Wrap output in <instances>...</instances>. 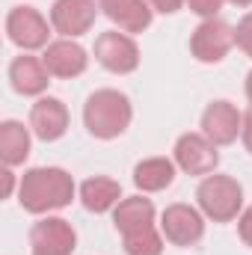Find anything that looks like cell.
Instances as JSON below:
<instances>
[{"mask_svg":"<svg viewBox=\"0 0 252 255\" xmlns=\"http://www.w3.org/2000/svg\"><path fill=\"white\" fill-rule=\"evenodd\" d=\"M74 196V181L63 169H30L21 178V205L30 214L65 208Z\"/></svg>","mask_w":252,"mask_h":255,"instance_id":"1","label":"cell"},{"mask_svg":"<svg viewBox=\"0 0 252 255\" xmlns=\"http://www.w3.org/2000/svg\"><path fill=\"white\" fill-rule=\"evenodd\" d=\"M130 101L116 89H98L95 95H89L86 107H83V122L89 128L92 136L98 139H113L119 133H125L130 125Z\"/></svg>","mask_w":252,"mask_h":255,"instance_id":"2","label":"cell"},{"mask_svg":"<svg viewBox=\"0 0 252 255\" xmlns=\"http://www.w3.org/2000/svg\"><path fill=\"white\" fill-rule=\"evenodd\" d=\"M199 205L211 220L229 223V220L238 217V211L244 205V190L229 175H208L199 184Z\"/></svg>","mask_w":252,"mask_h":255,"instance_id":"3","label":"cell"},{"mask_svg":"<svg viewBox=\"0 0 252 255\" xmlns=\"http://www.w3.org/2000/svg\"><path fill=\"white\" fill-rule=\"evenodd\" d=\"M95 57L107 71L127 74V71H133L139 65V48L127 33L110 30V33H101L95 39Z\"/></svg>","mask_w":252,"mask_h":255,"instance_id":"4","label":"cell"},{"mask_svg":"<svg viewBox=\"0 0 252 255\" xmlns=\"http://www.w3.org/2000/svg\"><path fill=\"white\" fill-rule=\"evenodd\" d=\"M232 45H235V30L223 21H214V18L199 24V30L190 39V51L202 63H220L232 51Z\"/></svg>","mask_w":252,"mask_h":255,"instance_id":"5","label":"cell"},{"mask_svg":"<svg viewBox=\"0 0 252 255\" xmlns=\"http://www.w3.org/2000/svg\"><path fill=\"white\" fill-rule=\"evenodd\" d=\"M175 163L190 175H208L217 169L220 154H217V145L205 133H184L175 142Z\"/></svg>","mask_w":252,"mask_h":255,"instance_id":"6","label":"cell"},{"mask_svg":"<svg viewBox=\"0 0 252 255\" xmlns=\"http://www.w3.org/2000/svg\"><path fill=\"white\" fill-rule=\"evenodd\" d=\"M6 33L24 51L48 45V21L33 6H15L9 12V18H6Z\"/></svg>","mask_w":252,"mask_h":255,"instance_id":"7","label":"cell"},{"mask_svg":"<svg viewBox=\"0 0 252 255\" xmlns=\"http://www.w3.org/2000/svg\"><path fill=\"white\" fill-rule=\"evenodd\" d=\"M95 0H57L51 9V24L63 36H83L95 24Z\"/></svg>","mask_w":252,"mask_h":255,"instance_id":"8","label":"cell"},{"mask_svg":"<svg viewBox=\"0 0 252 255\" xmlns=\"http://www.w3.org/2000/svg\"><path fill=\"white\" fill-rule=\"evenodd\" d=\"M160 229H163V238H166L169 244H175V247H190V244H196V241L202 238L205 223H202V217H199L196 208H190V205H169V208L163 211Z\"/></svg>","mask_w":252,"mask_h":255,"instance_id":"9","label":"cell"},{"mask_svg":"<svg viewBox=\"0 0 252 255\" xmlns=\"http://www.w3.org/2000/svg\"><path fill=\"white\" fill-rule=\"evenodd\" d=\"M241 128H244V116H241L238 107L229 104V101H214V104L205 110V116H202V130H205V136H208L214 145H229V142H235L238 133H241Z\"/></svg>","mask_w":252,"mask_h":255,"instance_id":"10","label":"cell"},{"mask_svg":"<svg viewBox=\"0 0 252 255\" xmlns=\"http://www.w3.org/2000/svg\"><path fill=\"white\" fill-rule=\"evenodd\" d=\"M33 255H71L74 250V229L65 220H42L30 232Z\"/></svg>","mask_w":252,"mask_h":255,"instance_id":"11","label":"cell"},{"mask_svg":"<svg viewBox=\"0 0 252 255\" xmlns=\"http://www.w3.org/2000/svg\"><path fill=\"white\" fill-rule=\"evenodd\" d=\"M30 128L39 139L51 142V139H60L68 128V110L60 98H42L33 104L30 110Z\"/></svg>","mask_w":252,"mask_h":255,"instance_id":"12","label":"cell"},{"mask_svg":"<svg viewBox=\"0 0 252 255\" xmlns=\"http://www.w3.org/2000/svg\"><path fill=\"white\" fill-rule=\"evenodd\" d=\"M42 63L54 77H77L86 68V51L71 39H60V42L48 45Z\"/></svg>","mask_w":252,"mask_h":255,"instance_id":"13","label":"cell"},{"mask_svg":"<svg viewBox=\"0 0 252 255\" xmlns=\"http://www.w3.org/2000/svg\"><path fill=\"white\" fill-rule=\"evenodd\" d=\"M48 77H51V71L36 57H18L15 63L9 65V80H12L15 92H21V95H39V92H45L48 83H51Z\"/></svg>","mask_w":252,"mask_h":255,"instance_id":"14","label":"cell"},{"mask_svg":"<svg viewBox=\"0 0 252 255\" xmlns=\"http://www.w3.org/2000/svg\"><path fill=\"white\" fill-rule=\"evenodd\" d=\"M98 6L122 27V33H142L151 24V9L142 0H98Z\"/></svg>","mask_w":252,"mask_h":255,"instance_id":"15","label":"cell"},{"mask_svg":"<svg viewBox=\"0 0 252 255\" xmlns=\"http://www.w3.org/2000/svg\"><path fill=\"white\" fill-rule=\"evenodd\" d=\"M116 229L122 235H133V232H142L148 226H154V205L142 196H130V199H122L116 205Z\"/></svg>","mask_w":252,"mask_h":255,"instance_id":"16","label":"cell"},{"mask_svg":"<svg viewBox=\"0 0 252 255\" xmlns=\"http://www.w3.org/2000/svg\"><path fill=\"white\" fill-rule=\"evenodd\" d=\"M172 178H175V163L166 157H148V160L136 163V169H133V184L148 193L169 187Z\"/></svg>","mask_w":252,"mask_h":255,"instance_id":"17","label":"cell"},{"mask_svg":"<svg viewBox=\"0 0 252 255\" xmlns=\"http://www.w3.org/2000/svg\"><path fill=\"white\" fill-rule=\"evenodd\" d=\"M119 196H122L119 181L101 178V175L83 181V187H80V199H83L86 211H95V214H104V211H110L113 205H119Z\"/></svg>","mask_w":252,"mask_h":255,"instance_id":"18","label":"cell"},{"mask_svg":"<svg viewBox=\"0 0 252 255\" xmlns=\"http://www.w3.org/2000/svg\"><path fill=\"white\" fill-rule=\"evenodd\" d=\"M30 154V133L21 122H3L0 125V157L6 166L24 163Z\"/></svg>","mask_w":252,"mask_h":255,"instance_id":"19","label":"cell"},{"mask_svg":"<svg viewBox=\"0 0 252 255\" xmlns=\"http://www.w3.org/2000/svg\"><path fill=\"white\" fill-rule=\"evenodd\" d=\"M160 250H163V241L154 232V226H148L142 232H133V235H125L127 255H160Z\"/></svg>","mask_w":252,"mask_h":255,"instance_id":"20","label":"cell"},{"mask_svg":"<svg viewBox=\"0 0 252 255\" xmlns=\"http://www.w3.org/2000/svg\"><path fill=\"white\" fill-rule=\"evenodd\" d=\"M235 45H238L244 54L252 57V12L244 15V21L238 24V30H235Z\"/></svg>","mask_w":252,"mask_h":255,"instance_id":"21","label":"cell"},{"mask_svg":"<svg viewBox=\"0 0 252 255\" xmlns=\"http://www.w3.org/2000/svg\"><path fill=\"white\" fill-rule=\"evenodd\" d=\"M187 3H190V9L196 15H202V18H214L220 12V6H223V0H187Z\"/></svg>","mask_w":252,"mask_h":255,"instance_id":"22","label":"cell"},{"mask_svg":"<svg viewBox=\"0 0 252 255\" xmlns=\"http://www.w3.org/2000/svg\"><path fill=\"white\" fill-rule=\"evenodd\" d=\"M184 3H187V0H151V6H154L157 12H166V15H169V12H178Z\"/></svg>","mask_w":252,"mask_h":255,"instance_id":"23","label":"cell"},{"mask_svg":"<svg viewBox=\"0 0 252 255\" xmlns=\"http://www.w3.org/2000/svg\"><path fill=\"white\" fill-rule=\"evenodd\" d=\"M241 238H244V241L252 247V208L244 214V217H241Z\"/></svg>","mask_w":252,"mask_h":255,"instance_id":"24","label":"cell"},{"mask_svg":"<svg viewBox=\"0 0 252 255\" xmlns=\"http://www.w3.org/2000/svg\"><path fill=\"white\" fill-rule=\"evenodd\" d=\"M241 136H244V145L252 151V110L244 116V128H241Z\"/></svg>","mask_w":252,"mask_h":255,"instance_id":"25","label":"cell"},{"mask_svg":"<svg viewBox=\"0 0 252 255\" xmlns=\"http://www.w3.org/2000/svg\"><path fill=\"white\" fill-rule=\"evenodd\" d=\"M3 181H6V187H3V196H9V193H12V172H3Z\"/></svg>","mask_w":252,"mask_h":255,"instance_id":"26","label":"cell"},{"mask_svg":"<svg viewBox=\"0 0 252 255\" xmlns=\"http://www.w3.org/2000/svg\"><path fill=\"white\" fill-rule=\"evenodd\" d=\"M247 95H250V101H252V71H250V77H247Z\"/></svg>","mask_w":252,"mask_h":255,"instance_id":"27","label":"cell"},{"mask_svg":"<svg viewBox=\"0 0 252 255\" xmlns=\"http://www.w3.org/2000/svg\"><path fill=\"white\" fill-rule=\"evenodd\" d=\"M232 3H238V6H250L252 0H232Z\"/></svg>","mask_w":252,"mask_h":255,"instance_id":"28","label":"cell"}]
</instances>
